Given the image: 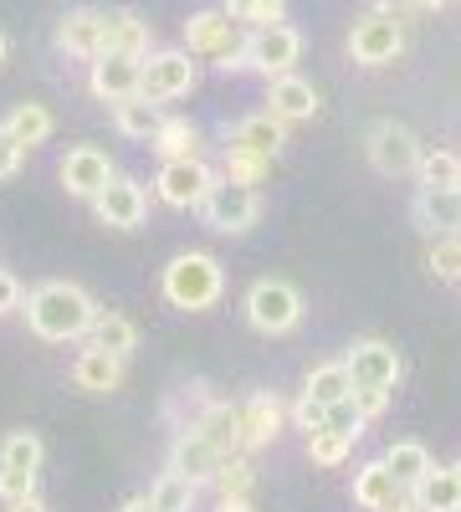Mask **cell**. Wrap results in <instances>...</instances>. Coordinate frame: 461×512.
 <instances>
[{"label":"cell","instance_id":"obj_43","mask_svg":"<svg viewBox=\"0 0 461 512\" xmlns=\"http://www.w3.org/2000/svg\"><path fill=\"white\" fill-rule=\"evenodd\" d=\"M21 159H26V144H16V134L0 123V180H11L21 169Z\"/></svg>","mask_w":461,"mask_h":512},{"label":"cell","instance_id":"obj_51","mask_svg":"<svg viewBox=\"0 0 461 512\" xmlns=\"http://www.w3.org/2000/svg\"><path fill=\"white\" fill-rule=\"evenodd\" d=\"M451 472H456V482H461V456H456V461H451Z\"/></svg>","mask_w":461,"mask_h":512},{"label":"cell","instance_id":"obj_10","mask_svg":"<svg viewBox=\"0 0 461 512\" xmlns=\"http://www.w3.org/2000/svg\"><path fill=\"white\" fill-rule=\"evenodd\" d=\"M246 57H251V72H262V77H282V72H292V62L303 57V36L292 31L287 21L251 26V36H246Z\"/></svg>","mask_w":461,"mask_h":512},{"label":"cell","instance_id":"obj_12","mask_svg":"<svg viewBox=\"0 0 461 512\" xmlns=\"http://www.w3.org/2000/svg\"><path fill=\"white\" fill-rule=\"evenodd\" d=\"M139 77H144V57H123V52H103L93 57V72H88V88L98 103H123L139 93Z\"/></svg>","mask_w":461,"mask_h":512},{"label":"cell","instance_id":"obj_31","mask_svg":"<svg viewBox=\"0 0 461 512\" xmlns=\"http://www.w3.org/2000/svg\"><path fill=\"white\" fill-rule=\"evenodd\" d=\"M6 128L16 134V144L36 149V144H47V139H52V113L41 108V103H16L11 118H6Z\"/></svg>","mask_w":461,"mask_h":512},{"label":"cell","instance_id":"obj_16","mask_svg":"<svg viewBox=\"0 0 461 512\" xmlns=\"http://www.w3.org/2000/svg\"><path fill=\"white\" fill-rule=\"evenodd\" d=\"M236 41H241V21H231L221 6L195 11L185 21V52H195V57H221L226 47H236Z\"/></svg>","mask_w":461,"mask_h":512},{"label":"cell","instance_id":"obj_39","mask_svg":"<svg viewBox=\"0 0 461 512\" xmlns=\"http://www.w3.org/2000/svg\"><path fill=\"white\" fill-rule=\"evenodd\" d=\"M456 169H461V154H446V149H426L421 164H415V180L421 190H436V185H456Z\"/></svg>","mask_w":461,"mask_h":512},{"label":"cell","instance_id":"obj_11","mask_svg":"<svg viewBox=\"0 0 461 512\" xmlns=\"http://www.w3.org/2000/svg\"><path fill=\"white\" fill-rule=\"evenodd\" d=\"M93 210H98V221H103V226H113V231H139V226H144V216H149V195H144V185H139V180L113 175V180L93 195Z\"/></svg>","mask_w":461,"mask_h":512},{"label":"cell","instance_id":"obj_7","mask_svg":"<svg viewBox=\"0 0 461 512\" xmlns=\"http://www.w3.org/2000/svg\"><path fill=\"white\" fill-rule=\"evenodd\" d=\"M405 52V26L390 16V11H369L354 21L349 31V57L359 67H390L395 57Z\"/></svg>","mask_w":461,"mask_h":512},{"label":"cell","instance_id":"obj_45","mask_svg":"<svg viewBox=\"0 0 461 512\" xmlns=\"http://www.w3.org/2000/svg\"><path fill=\"white\" fill-rule=\"evenodd\" d=\"M16 308H21V282L11 272H0V318L16 313Z\"/></svg>","mask_w":461,"mask_h":512},{"label":"cell","instance_id":"obj_26","mask_svg":"<svg viewBox=\"0 0 461 512\" xmlns=\"http://www.w3.org/2000/svg\"><path fill=\"white\" fill-rule=\"evenodd\" d=\"M113 123H118V134H123V139H139V144H149V139H154V128L164 123V113H159V103H154V98L134 93V98L113 103Z\"/></svg>","mask_w":461,"mask_h":512},{"label":"cell","instance_id":"obj_9","mask_svg":"<svg viewBox=\"0 0 461 512\" xmlns=\"http://www.w3.org/2000/svg\"><path fill=\"white\" fill-rule=\"evenodd\" d=\"M349 364V379H354V390H395L405 364H400V349L385 344V338H359V344L344 354Z\"/></svg>","mask_w":461,"mask_h":512},{"label":"cell","instance_id":"obj_32","mask_svg":"<svg viewBox=\"0 0 461 512\" xmlns=\"http://www.w3.org/2000/svg\"><path fill=\"white\" fill-rule=\"evenodd\" d=\"M195 492H200V487L170 466V472H159V482L149 487V502H154L159 512H190V507H195Z\"/></svg>","mask_w":461,"mask_h":512},{"label":"cell","instance_id":"obj_4","mask_svg":"<svg viewBox=\"0 0 461 512\" xmlns=\"http://www.w3.org/2000/svg\"><path fill=\"white\" fill-rule=\"evenodd\" d=\"M200 216H205V226L221 231V236H246L251 226L262 221V195L251 190V185H236V180H221L216 175L211 195L200 200Z\"/></svg>","mask_w":461,"mask_h":512},{"label":"cell","instance_id":"obj_19","mask_svg":"<svg viewBox=\"0 0 461 512\" xmlns=\"http://www.w3.org/2000/svg\"><path fill=\"white\" fill-rule=\"evenodd\" d=\"M221 144H226V149H251V154L277 159V154H282V144H287V123H282V118H272V113H251V118H241V123H231V128H226Z\"/></svg>","mask_w":461,"mask_h":512},{"label":"cell","instance_id":"obj_41","mask_svg":"<svg viewBox=\"0 0 461 512\" xmlns=\"http://www.w3.org/2000/svg\"><path fill=\"white\" fill-rule=\"evenodd\" d=\"M328 425L333 431H344V436H364V415H359V405H354V395L349 400H339V405H328Z\"/></svg>","mask_w":461,"mask_h":512},{"label":"cell","instance_id":"obj_8","mask_svg":"<svg viewBox=\"0 0 461 512\" xmlns=\"http://www.w3.org/2000/svg\"><path fill=\"white\" fill-rule=\"evenodd\" d=\"M211 185H216V169L205 159H164L159 180H154V195L170 210H200V200L211 195Z\"/></svg>","mask_w":461,"mask_h":512},{"label":"cell","instance_id":"obj_25","mask_svg":"<svg viewBox=\"0 0 461 512\" xmlns=\"http://www.w3.org/2000/svg\"><path fill=\"white\" fill-rule=\"evenodd\" d=\"M410 497L421 502V512H461V482L451 466H431V472L410 487Z\"/></svg>","mask_w":461,"mask_h":512},{"label":"cell","instance_id":"obj_29","mask_svg":"<svg viewBox=\"0 0 461 512\" xmlns=\"http://www.w3.org/2000/svg\"><path fill=\"white\" fill-rule=\"evenodd\" d=\"M385 466H390V472H395V482H400V487L410 492L415 482H421V477L431 472L436 461H431V451H426L421 441H395V446L385 451Z\"/></svg>","mask_w":461,"mask_h":512},{"label":"cell","instance_id":"obj_1","mask_svg":"<svg viewBox=\"0 0 461 512\" xmlns=\"http://www.w3.org/2000/svg\"><path fill=\"white\" fill-rule=\"evenodd\" d=\"M98 318V303L77 282H41L31 297H26V323L36 338L47 344H67V338H88Z\"/></svg>","mask_w":461,"mask_h":512},{"label":"cell","instance_id":"obj_42","mask_svg":"<svg viewBox=\"0 0 461 512\" xmlns=\"http://www.w3.org/2000/svg\"><path fill=\"white\" fill-rule=\"evenodd\" d=\"M36 492V472H16V466H0V502H16Z\"/></svg>","mask_w":461,"mask_h":512},{"label":"cell","instance_id":"obj_3","mask_svg":"<svg viewBox=\"0 0 461 512\" xmlns=\"http://www.w3.org/2000/svg\"><path fill=\"white\" fill-rule=\"evenodd\" d=\"M246 323L267 333V338H282L303 323V292L282 282V277H262V282H251L246 292Z\"/></svg>","mask_w":461,"mask_h":512},{"label":"cell","instance_id":"obj_27","mask_svg":"<svg viewBox=\"0 0 461 512\" xmlns=\"http://www.w3.org/2000/svg\"><path fill=\"white\" fill-rule=\"evenodd\" d=\"M149 149H154L159 159H200V128H195L190 118H164V123L154 128Z\"/></svg>","mask_w":461,"mask_h":512},{"label":"cell","instance_id":"obj_15","mask_svg":"<svg viewBox=\"0 0 461 512\" xmlns=\"http://www.w3.org/2000/svg\"><path fill=\"white\" fill-rule=\"evenodd\" d=\"M415 226L426 236H461V190L436 185V190H415Z\"/></svg>","mask_w":461,"mask_h":512},{"label":"cell","instance_id":"obj_50","mask_svg":"<svg viewBox=\"0 0 461 512\" xmlns=\"http://www.w3.org/2000/svg\"><path fill=\"white\" fill-rule=\"evenodd\" d=\"M415 11H441V6H451V0H410Z\"/></svg>","mask_w":461,"mask_h":512},{"label":"cell","instance_id":"obj_23","mask_svg":"<svg viewBox=\"0 0 461 512\" xmlns=\"http://www.w3.org/2000/svg\"><path fill=\"white\" fill-rule=\"evenodd\" d=\"M72 379H77V390H88V395H108V390H118V384H123V359L93 344V349L77 354Z\"/></svg>","mask_w":461,"mask_h":512},{"label":"cell","instance_id":"obj_48","mask_svg":"<svg viewBox=\"0 0 461 512\" xmlns=\"http://www.w3.org/2000/svg\"><path fill=\"white\" fill-rule=\"evenodd\" d=\"M118 512H159V507H154V502H149V497H129V502H123V507H118Z\"/></svg>","mask_w":461,"mask_h":512},{"label":"cell","instance_id":"obj_13","mask_svg":"<svg viewBox=\"0 0 461 512\" xmlns=\"http://www.w3.org/2000/svg\"><path fill=\"white\" fill-rule=\"evenodd\" d=\"M287 425V405L267 390H257L251 400H241V451H262L282 436Z\"/></svg>","mask_w":461,"mask_h":512},{"label":"cell","instance_id":"obj_38","mask_svg":"<svg viewBox=\"0 0 461 512\" xmlns=\"http://www.w3.org/2000/svg\"><path fill=\"white\" fill-rule=\"evenodd\" d=\"M426 267L436 282H461V236H431Z\"/></svg>","mask_w":461,"mask_h":512},{"label":"cell","instance_id":"obj_44","mask_svg":"<svg viewBox=\"0 0 461 512\" xmlns=\"http://www.w3.org/2000/svg\"><path fill=\"white\" fill-rule=\"evenodd\" d=\"M390 400H395V390H354V405H359L364 425H369V420H380V415L390 410Z\"/></svg>","mask_w":461,"mask_h":512},{"label":"cell","instance_id":"obj_47","mask_svg":"<svg viewBox=\"0 0 461 512\" xmlns=\"http://www.w3.org/2000/svg\"><path fill=\"white\" fill-rule=\"evenodd\" d=\"M216 512H251V497H221Z\"/></svg>","mask_w":461,"mask_h":512},{"label":"cell","instance_id":"obj_33","mask_svg":"<svg viewBox=\"0 0 461 512\" xmlns=\"http://www.w3.org/2000/svg\"><path fill=\"white\" fill-rule=\"evenodd\" d=\"M308 395H313V400H323V405H339V400H349V395H354L349 364H344V359H339V364H318V369L308 374Z\"/></svg>","mask_w":461,"mask_h":512},{"label":"cell","instance_id":"obj_53","mask_svg":"<svg viewBox=\"0 0 461 512\" xmlns=\"http://www.w3.org/2000/svg\"><path fill=\"white\" fill-rule=\"evenodd\" d=\"M456 190H461V169H456Z\"/></svg>","mask_w":461,"mask_h":512},{"label":"cell","instance_id":"obj_46","mask_svg":"<svg viewBox=\"0 0 461 512\" xmlns=\"http://www.w3.org/2000/svg\"><path fill=\"white\" fill-rule=\"evenodd\" d=\"M6 512H52V507L41 502L36 492H31V497H16V502H6Z\"/></svg>","mask_w":461,"mask_h":512},{"label":"cell","instance_id":"obj_22","mask_svg":"<svg viewBox=\"0 0 461 512\" xmlns=\"http://www.w3.org/2000/svg\"><path fill=\"white\" fill-rule=\"evenodd\" d=\"M190 425H195V431H200L205 441H211L221 456L241 451V405H231V400H211V405H205Z\"/></svg>","mask_w":461,"mask_h":512},{"label":"cell","instance_id":"obj_14","mask_svg":"<svg viewBox=\"0 0 461 512\" xmlns=\"http://www.w3.org/2000/svg\"><path fill=\"white\" fill-rule=\"evenodd\" d=\"M267 113L282 118V123H303V118H318V88L298 72H282V77H267Z\"/></svg>","mask_w":461,"mask_h":512},{"label":"cell","instance_id":"obj_49","mask_svg":"<svg viewBox=\"0 0 461 512\" xmlns=\"http://www.w3.org/2000/svg\"><path fill=\"white\" fill-rule=\"evenodd\" d=\"M385 512H421V502H415V497H395Z\"/></svg>","mask_w":461,"mask_h":512},{"label":"cell","instance_id":"obj_2","mask_svg":"<svg viewBox=\"0 0 461 512\" xmlns=\"http://www.w3.org/2000/svg\"><path fill=\"white\" fill-rule=\"evenodd\" d=\"M159 292H164V303L180 308V313H205V308L221 303L226 272H221V262H216L211 251H180L175 262L164 267Z\"/></svg>","mask_w":461,"mask_h":512},{"label":"cell","instance_id":"obj_52","mask_svg":"<svg viewBox=\"0 0 461 512\" xmlns=\"http://www.w3.org/2000/svg\"><path fill=\"white\" fill-rule=\"evenodd\" d=\"M0 62H6V36H0Z\"/></svg>","mask_w":461,"mask_h":512},{"label":"cell","instance_id":"obj_21","mask_svg":"<svg viewBox=\"0 0 461 512\" xmlns=\"http://www.w3.org/2000/svg\"><path fill=\"white\" fill-rule=\"evenodd\" d=\"M154 26L139 11H103V52H123V57H149Z\"/></svg>","mask_w":461,"mask_h":512},{"label":"cell","instance_id":"obj_34","mask_svg":"<svg viewBox=\"0 0 461 512\" xmlns=\"http://www.w3.org/2000/svg\"><path fill=\"white\" fill-rule=\"evenodd\" d=\"M211 487H216L221 497H251V487H257V466L246 461V451H231V456H221Z\"/></svg>","mask_w":461,"mask_h":512},{"label":"cell","instance_id":"obj_17","mask_svg":"<svg viewBox=\"0 0 461 512\" xmlns=\"http://www.w3.org/2000/svg\"><path fill=\"white\" fill-rule=\"evenodd\" d=\"M108 180H113V159H108L103 149H93V144H82V149H72V154L62 159V185H67V195H77V200H93Z\"/></svg>","mask_w":461,"mask_h":512},{"label":"cell","instance_id":"obj_28","mask_svg":"<svg viewBox=\"0 0 461 512\" xmlns=\"http://www.w3.org/2000/svg\"><path fill=\"white\" fill-rule=\"evenodd\" d=\"M88 338H93L98 349L118 354V359H129V354H134V344H139V333H134V323L123 318V313H108V308H98V318H93Z\"/></svg>","mask_w":461,"mask_h":512},{"label":"cell","instance_id":"obj_20","mask_svg":"<svg viewBox=\"0 0 461 512\" xmlns=\"http://www.w3.org/2000/svg\"><path fill=\"white\" fill-rule=\"evenodd\" d=\"M170 466L180 477H190L195 487H205V482H216V466H221V451L205 441L195 425H185V431L175 436V446H170Z\"/></svg>","mask_w":461,"mask_h":512},{"label":"cell","instance_id":"obj_35","mask_svg":"<svg viewBox=\"0 0 461 512\" xmlns=\"http://www.w3.org/2000/svg\"><path fill=\"white\" fill-rule=\"evenodd\" d=\"M308 456H313V466H344L354 456V436L333 431V425H318V431H308Z\"/></svg>","mask_w":461,"mask_h":512},{"label":"cell","instance_id":"obj_6","mask_svg":"<svg viewBox=\"0 0 461 512\" xmlns=\"http://www.w3.org/2000/svg\"><path fill=\"white\" fill-rule=\"evenodd\" d=\"M364 154H369V164L380 169L385 180H405V175H415V164H421L426 144L415 139L405 123H374L369 139H364Z\"/></svg>","mask_w":461,"mask_h":512},{"label":"cell","instance_id":"obj_18","mask_svg":"<svg viewBox=\"0 0 461 512\" xmlns=\"http://www.w3.org/2000/svg\"><path fill=\"white\" fill-rule=\"evenodd\" d=\"M57 47L67 57H82V62H93L103 57V11L98 6H77L57 21Z\"/></svg>","mask_w":461,"mask_h":512},{"label":"cell","instance_id":"obj_36","mask_svg":"<svg viewBox=\"0 0 461 512\" xmlns=\"http://www.w3.org/2000/svg\"><path fill=\"white\" fill-rule=\"evenodd\" d=\"M41 436L36 431H11L0 441V466H16V472H41Z\"/></svg>","mask_w":461,"mask_h":512},{"label":"cell","instance_id":"obj_30","mask_svg":"<svg viewBox=\"0 0 461 512\" xmlns=\"http://www.w3.org/2000/svg\"><path fill=\"white\" fill-rule=\"evenodd\" d=\"M226 149V144H221ZM221 180H236V185H267L272 180V159L267 154H251V149H226L221 154Z\"/></svg>","mask_w":461,"mask_h":512},{"label":"cell","instance_id":"obj_37","mask_svg":"<svg viewBox=\"0 0 461 512\" xmlns=\"http://www.w3.org/2000/svg\"><path fill=\"white\" fill-rule=\"evenodd\" d=\"M221 11L241 26H272L287 21V0H221Z\"/></svg>","mask_w":461,"mask_h":512},{"label":"cell","instance_id":"obj_40","mask_svg":"<svg viewBox=\"0 0 461 512\" xmlns=\"http://www.w3.org/2000/svg\"><path fill=\"white\" fill-rule=\"evenodd\" d=\"M287 420L298 425V431H318V425H328V405L323 400H313L308 390L298 395V405H287Z\"/></svg>","mask_w":461,"mask_h":512},{"label":"cell","instance_id":"obj_5","mask_svg":"<svg viewBox=\"0 0 461 512\" xmlns=\"http://www.w3.org/2000/svg\"><path fill=\"white\" fill-rule=\"evenodd\" d=\"M195 82H200V67H195V52H149L144 57V77H139V93L154 98V103H175L185 93H195Z\"/></svg>","mask_w":461,"mask_h":512},{"label":"cell","instance_id":"obj_24","mask_svg":"<svg viewBox=\"0 0 461 512\" xmlns=\"http://www.w3.org/2000/svg\"><path fill=\"white\" fill-rule=\"evenodd\" d=\"M395 497H405V487L395 482V472L385 466V456H380V461H364L359 472H354V502H359L364 512H385Z\"/></svg>","mask_w":461,"mask_h":512}]
</instances>
